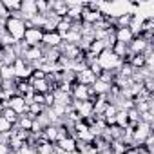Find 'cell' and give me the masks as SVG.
Returning <instances> with one entry per match:
<instances>
[{"mask_svg":"<svg viewBox=\"0 0 154 154\" xmlns=\"http://www.w3.org/2000/svg\"><path fill=\"white\" fill-rule=\"evenodd\" d=\"M96 62L100 63V67H102L103 71H118L120 65H122V60H120L112 51H109V49L102 51V53L98 54Z\"/></svg>","mask_w":154,"mask_h":154,"instance_id":"6da1fadb","label":"cell"},{"mask_svg":"<svg viewBox=\"0 0 154 154\" xmlns=\"http://www.w3.org/2000/svg\"><path fill=\"white\" fill-rule=\"evenodd\" d=\"M6 31L9 36L15 38V42H22L24 40V33H26V22L20 18H8L6 20Z\"/></svg>","mask_w":154,"mask_h":154,"instance_id":"7a4b0ae2","label":"cell"},{"mask_svg":"<svg viewBox=\"0 0 154 154\" xmlns=\"http://www.w3.org/2000/svg\"><path fill=\"white\" fill-rule=\"evenodd\" d=\"M42 35H44V31L38 29V27L26 29V33H24V42H26L29 47H36V45L42 44Z\"/></svg>","mask_w":154,"mask_h":154,"instance_id":"3957f363","label":"cell"},{"mask_svg":"<svg viewBox=\"0 0 154 154\" xmlns=\"http://www.w3.org/2000/svg\"><path fill=\"white\" fill-rule=\"evenodd\" d=\"M20 15H22L24 22H29L36 15V2L35 0H24V2H20Z\"/></svg>","mask_w":154,"mask_h":154,"instance_id":"277c9868","label":"cell"},{"mask_svg":"<svg viewBox=\"0 0 154 154\" xmlns=\"http://www.w3.org/2000/svg\"><path fill=\"white\" fill-rule=\"evenodd\" d=\"M8 103H9V109H13L18 116H22V114H27V111H29V107H27V103L24 102V98L22 96H18V94H15V96H11L9 100H8Z\"/></svg>","mask_w":154,"mask_h":154,"instance_id":"5b68a950","label":"cell"},{"mask_svg":"<svg viewBox=\"0 0 154 154\" xmlns=\"http://www.w3.org/2000/svg\"><path fill=\"white\" fill-rule=\"evenodd\" d=\"M149 45H152L150 42H147V40H143L141 36H134L132 38V42L129 44V51L132 53V54H143L145 51H147V47Z\"/></svg>","mask_w":154,"mask_h":154,"instance_id":"8992f818","label":"cell"},{"mask_svg":"<svg viewBox=\"0 0 154 154\" xmlns=\"http://www.w3.org/2000/svg\"><path fill=\"white\" fill-rule=\"evenodd\" d=\"M60 44H62V38H60V35L56 31L42 35V45L44 47H60Z\"/></svg>","mask_w":154,"mask_h":154,"instance_id":"52a82bcc","label":"cell"},{"mask_svg":"<svg viewBox=\"0 0 154 154\" xmlns=\"http://www.w3.org/2000/svg\"><path fill=\"white\" fill-rule=\"evenodd\" d=\"M94 82H96V76H94L89 69H84V71H80V72H76V84L91 87Z\"/></svg>","mask_w":154,"mask_h":154,"instance_id":"ba28073f","label":"cell"},{"mask_svg":"<svg viewBox=\"0 0 154 154\" xmlns=\"http://www.w3.org/2000/svg\"><path fill=\"white\" fill-rule=\"evenodd\" d=\"M27 82L31 84V89L36 94H47V93H51V84L45 78L44 80H27Z\"/></svg>","mask_w":154,"mask_h":154,"instance_id":"9c48e42d","label":"cell"},{"mask_svg":"<svg viewBox=\"0 0 154 154\" xmlns=\"http://www.w3.org/2000/svg\"><path fill=\"white\" fill-rule=\"evenodd\" d=\"M114 38H116V42H122V44H127V45H129V44L132 42L134 35H132V31H131L129 27H116Z\"/></svg>","mask_w":154,"mask_h":154,"instance_id":"30bf717a","label":"cell"},{"mask_svg":"<svg viewBox=\"0 0 154 154\" xmlns=\"http://www.w3.org/2000/svg\"><path fill=\"white\" fill-rule=\"evenodd\" d=\"M17 58H18V54L15 53L13 47H4L2 53H0V63L2 65H13Z\"/></svg>","mask_w":154,"mask_h":154,"instance_id":"8fae6325","label":"cell"},{"mask_svg":"<svg viewBox=\"0 0 154 154\" xmlns=\"http://www.w3.org/2000/svg\"><path fill=\"white\" fill-rule=\"evenodd\" d=\"M56 145L62 149V152H71V150H76V138L72 136H65L62 140L56 141Z\"/></svg>","mask_w":154,"mask_h":154,"instance_id":"7c38bea8","label":"cell"},{"mask_svg":"<svg viewBox=\"0 0 154 154\" xmlns=\"http://www.w3.org/2000/svg\"><path fill=\"white\" fill-rule=\"evenodd\" d=\"M42 138L49 143H56L58 141V127L56 125H47L44 131H42Z\"/></svg>","mask_w":154,"mask_h":154,"instance_id":"4fadbf2b","label":"cell"},{"mask_svg":"<svg viewBox=\"0 0 154 154\" xmlns=\"http://www.w3.org/2000/svg\"><path fill=\"white\" fill-rule=\"evenodd\" d=\"M17 129H20V131H26V132H29L31 131V127H33V120L27 116V114H22V116H18V122H17V125H15Z\"/></svg>","mask_w":154,"mask_h":154,"instance_id":"5bb4252c","label":"cell"},{"mask_svg":"<svg viewBox=\"0 0 154 154\" xmlns=\"http://www.w3.org/2000/svg\"><path fill=\"white\" fill-rule=\"evenodd\" d=\"M102 51H105V45H103L102 40H93L91 45H89V49H87V53H91L94 58H98V54H100Z\"/></svg>","mask_w":154,"mask_h":154,"instance_id":"9a60e30c","label":"cell"},{"mask_svg":"<svg viewBox=\"0 0 154 154\" xmlns=\"http://www.w3.org/2000/svg\"><path fill=\"white\" fill-rule=\"evenodd\" d=\"M0 80H15L13 65H2L0 67Z\"/></svg>","mask_w":154,"mask_h":154,"instance_id":"2e32d148","label":"cell"},{"mask_svg":"<svg viewBox=\"0 0 154 154\" xmlns=\"http://www.w3.org/2000/svg\"><path fill=\"white\" fill-rule=\"evenodd\" d=\"M2 118H4V120H8V122L13 125V127H15V125H17V122H18V114H17L13 109H9V107H8V109H4V112H2Z\"/></svg>","mask_w":154,"mask_h":154,"instance_id":"e0dca14e","label":"cell"},{"mask_svg":"<svg viewBox=\"0 0 154 154\" xmlns=\"http://www.w3.org/2000/svg\"><path fill=\"white\" fill-rule=\"evenodd\" d=\"M116 125H118V127H122V129L129 127V118H127V111H118V112H116Z\"/></svg>","mask_w":154,"mask_h":154,"instance_id":"ac0fdd59","label":"cell"},{"mask_svg":"<svg viewBox=\"0 0 154 154\" xmlns=\"http://www.w3.org/2000/svg\"><path fill=\"white\" fill-rule=\"evenodd\" d=\"M2 6L6 8V11H8L9 15L15 13V11H20V2H15V0H4Z\"/></svg>","mask_w":154,"mask_h":154,"instance_id":"d6986e66","label":"cell"},{"mask_svg":"<svg viewBox=\"0 0 154 154\" xmlns=\"http://www.w3.org/2000/svg\"><path fill=\"white\" fill-rule=\"evenodd\" d=\"M17 42H15V38L13 36H9L8 35V31L4 33V35H0V45H2V47H13Z\"/></svg>","mask_w":154,"mask_h":154,"instance_id":"ffe728a7","label":"cell"},{"mask_svg":"<svg viewBox=\"0 0 154 154\" xmlns=\"http://www.w3.org/2000/svg\"><path fill=\"white\" fill-rule=\"evenodd\" d=\"M87 69H89V71H91V72H93V74L96 76V78H98V76H100V74L103 72V69L100 67V63H98L96 60H94V62H91V63L87 65Z\"/></svg>","mask_w":154,"mask_h":154,"instance_id":"44dd1931","label":"cell"},{"mask_svg":"<svg viewBox=\"0 0 154 154\" xmlns=\"http://www.w3.org/2000/svg\"><path fill=\"white\" fill-rule=\"evenodd\" d=\"M152 116H154V112H152V111H147V112H141V114H140V122H145V123H149V125H152V120H154Z\"/></svg>","mask_w":154,"mask_h":154,"instance_id":"7402d4cb","label":"cell"},{"mask_svg":"<svg viewBox=\"0 0 154 154\" xmlns=\"http://www.w3.org/2000/svg\"><path fill=\"white\" fill-rule=\"evenodd\" d=\"M9 131H13V125L8 120L0 118V134H2V132H9Z\"/></svg>","mask_w":154,"mask_h":154,"instance_id":"603a6c76","label":"cell"},{"mask_svg":"<svg viewBox=\"0 0 154 154\" xmlns=\"http://www.w3.org/2000/svg\"><path fill=\"white\" fill-rule=\"evenodd\" d=\"M0 154H11V150L6 143H0Z\"/></svg>","mask_w":154,"mask_h":154,"instance_id":"cb8c5ba5","label":"cell"},{"mask_svg":"<svg viewBox=\"0 0 154 154\" xmlns=\"http://www.w3.org/2000/svg\"><path fill=\"white\" fill-rule=\"evenodd\" d=\"M2 49H4V47H2V45H0V53H2Z\"/></svg>","mask_w":154,"mask_h":154,"instance_id":"d4e9b609","label":"cell"},{"mask_svg":"<svg viewBox=\"0 0 154 154\" xmlns=\"http://www.w3.org/2000/svg\"><path fill=\"white\" fill-rule=\"evenodd\" d=\"M0 67H2V63H0Z\"/></svg>","mask_w":154,"mask_h":154,"instance_id":"484cf974","label":"cell"}]
</instances>
